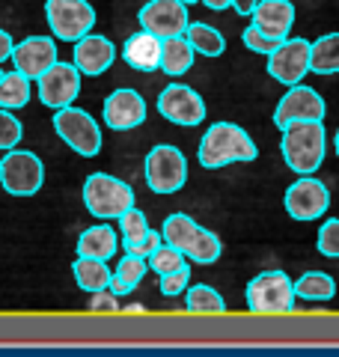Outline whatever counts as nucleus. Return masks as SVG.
<instances>
[{"label": "nucleus", "mask_w": 339, "mask_h": 357, "mask_svg": "<svg viewBox=\"0 0 339 357\" xmlns=\"http://www.w3.org/2000/svg\"><path fill=\"white\" fill-rule=\"evenodd\" d=\"M72 274H75L77 289H84V292H89V295L98 292V289H107L110 286V277H113L107 262L89 259V256H77L75 265H72Z\"/></svg>", "instance_id": "b1692460"}, {"label": "nucleus", "mask_w": 339, "mask_h": 357, "mask_svg": "<svg viewBox=\"0 0 339 357\" xmlns=\"http://www.w3.org/2000/svg\"><path fill=\"white\" fill-rule=\"evenodd\" d=\"M188 283H190V265L185 262L182 268H176V271L161 274V283H158V289H161L164 298H176V295L185 292Z\"/></svg>", "instance_id": "72a5a7b5"}, {"label": "nucleus", "mask_w": 339, "mask_h": 357, "mask_svg": "<svg viewBox=\"0 0 339 357\" xmlns=\"http://www.w3.org/2000/svg\"><path fill=\"white\" fill-rule=\"evenodd\" d=\"M0 185L9 197H33L45 185V164L30 149H9L0 158Z\"/></svg>", "instance_id": "423d86ee"}, {"label": "nucleus", "mask_w": 339, "mask_h": 357, "mask_svg": "<svg viewBox=\"0 0 339 357\" xmlns=\"http://www.w3.org/2000/svg\"><path fill=\"white\" fill-rule=\"evenodd\" d=\"M188 42L194 45V51L202 54V57H220L226 51V39L220 30H214L211 24H202V21H190L185 30Z\"/></svg>", "instance_id": "bb28decb"}, {"label": "nucleus", "mask_w": 339, "mask_h": 357, "mask_svg": "<svg viewBox=\"0 0 339 357\" xmlns=\"http://www.w3.org/2000/svg\"><path fill=\"white\" fill-rule=\"evenodd\" d=\"M161 236L167 244H173L176 250L185 253V259H190L194 265H211L220 259L223 244L214 232L202 229L199 223L185 215V211H176V215L164 218L161 223Z\"/></svg>", "instance_id": "7ed1b4c3"}, {"label": "nucleus", "mask_w": 339, "mask_h": 357, "mask_svg": "<svg viewBox=\"0 0 339 357\" xmlns=\"http://www.w3.org/2000/svg\"><path fill=\"white\" fill-rule=\"evenodd\" d=\"M0 77H3V72H0Z\"/></svg>", "instance_id": "c03bdc74"}, {"label": "nucleus", "mask_w": 339, "mask_h": 357, "mask_svg": "<svg viewBox=\"0 0 339 357\" xmlns=\"http://www.w3.org/2000/svg\"><path fill=\"white\" fill-rule=\"evenodd\" d=\"M105 126L113 131H131L146 122V98L137 93V89L119 86L105 98Z\"/></svg>", "instance_id": "dca6fc26"}, {"label": "nucleus", "mask_w": 339, "mask_h": 357, "mask_svg": "<svg viewBox=\"0 0 339 357\" xmlns=\"http://www.w3.org/2000/svg\"><path fill=\"white\" fill-rule=\"evenodd\" d=\"M253 24L282 42L295 27V6H292V0H259L253 9Z\"/></svg>", "instance_id": "6ab92c4d"}, {"label": "nucleus", "mask_w": 339, "mask_h": 357, "mask_svg": "<svg viewBox=\"0 0 339 357\" xmlns=\"http://www.w3.org/2000/svg\"><path fill=\"white\" fill-rule=\"evenodd\" d=\"M310 72L312 75H336L339 72V33H327V36H319L312 42Z\"/></svg>", "instance_id": "a878e982"}, {"label": "nucleus", "mask_w": 339, "mask_h": 357, "mask_svg": "<svg viewBox=\"0 0 339 357\" xmlns=\"http://www.w3.org/2000/svg\"><path fill=\"white\" fill-rule=\"evenodd\" d=\"M116 250H119V236H116V229L105 227V223L84 229L81 238H77V256H89V259L107 262Z\"/></svg>", "instance_id": "412c9836"}, {"label": "nucleus", "mask_w": 339, "mask_h": 357, "mask_svg": "<svg viewBox=\"0 0 339 357\" xmlns=\"http://www.w3.org/2000/svg\"><path fill=\"white\" fill-rule=\"evenodd\" d=\"M155 107L167 122L185 126V128H194L206 119V102H202V96L185 84H170L167 89H161Z\"/></svg>", "instance_id": "9b49d317"}, {"label": "nucleus", "mask_w": 339, "mask_h": 357, "mask_svg": "<svg viewBox=\"0 0 339 357\" xmlns=\"http://www.w3.org/2000/svg\"><path fill=\"white\" fill-rule=\"evenodd\" d=\"M113 60H116V45L107 36H101V33H86V36L75 42L72 63L81 69V75H89V77L105 75L113 66Z\"/></svg>", "instance_id": "f3484780"}, {"label": "nucleus", "mask_w": 339, "mask_h": 357, "mask_svg": "<svg viewBox=\"0 0 339 357\" xmlns=\"http://www.w3.org/2000/svg\"><path fill=\"white\" fill-rule=\"evenodd\" d=\"M36 86H39V102L45 107L60 110L66 105H75V98L81 96V69L75 63L56 60L51 69H45L36 77Z\"/></svg>", "instance_id": "9d476101"}, {"label": "nucleus", "mask_w": 339, "mask_h": 357, "mask_svg": "<svg viewBox=\"0 0 339 357\" xmlns=\"http://www.w3.org/2000/svg\"><path fill=\"white\" fill-rule=\"evenodd\" d=\"M21 134H24V128H21L18 116L13 114V110L0 107V152L15 149L21 143Z\"/></svg>", "instance_id": "2f4dec72"}, {"label": "nucleus", "mask_w": 339, "mask_h": 357, "mask_svg": "<svg viewBox=\"0 0 339 357\" xmlns=\"http://www.w3.org/2000/svg\"><path fill=\"white\" fill-rule=\"evenodd\" d=\"M188 182V161L170 143H158L146 155V185L152 194H176Z\"/></svg>", "instance_id": "1a4fd4ad"}, {"label": "nucleus", "mask_w": 339, "mask_h": 357, "mask_svg": "<svg viewBox=\"0 0 339 357\" xmlns=\"http://www.w3.org/2000/svg\"><path fill=\"white\" fill-rule=\"evenodd\" d=\"M84 206L96 220H116L134 206V188L107 173H89L84 182Z\"/></svg>", "instance_id": "39448f33"}, {"label": "nucleus", "mask_w": 339, "mask_h": 357, "mask_svg": "<svg viewBox=\"0 0 339 357\" xmlns=\"http://www.w3.org/2000/svg\"><path fill=\"white\" fill-rule=\"evenodd\" d=\"M146 268H149V262H146V259L126 253V256L119 259V265H116V271H113V277H110V292H113V295H119V298L131 295L134 289L140 286L143 277H146Z\"/></svg>", "instance_id": "5701e85b"}, {"label": "nucleus", "mask_w": 339, "mask_h": 357, "mask_svg": "<svg viewBox=\"0 0 339 357\" xmlns=\"http://www.w3.org/2000/svg\"><path fill=\"white\" fill-rule=\"evenodd\" d=\"M319 253L327 259H339V218H331L319 229Z\"/></svg>", "instance_id": "f704fd0d"}, {"label": "nucleus", "mask_w": 339, "mask_h": 357, "mask_svg": "<svg viewBox=\"0 0 339 357\" xmlns=\"http://www.w3.org/2000/svg\"><path fill=\"white\" fill-rule=\"evenodd\" d=\"M122 312H143L140 304H131V307H122Z\"/></svg>", "instance_id": "a19ab883"}, {"label": "nucleus", "mask_w": 339, "mask_h": 357, "mask_svg": "<svg viewBox=\"0 0 339 357\" xmlns=\"http://www.w3.org/2000/svg\"><path fill=\"white\" fill-rule=\"evenodd\" d=\"M13 63L21 75H27L30 81H36L45 69H51L56 63V45L51 36H27L24 42H15Z\"/></svg>", "instance_id": "a211bd4d"}, {"label": "nucleus", "mask_w": 339, "mask_h": 357, "mask_svg": "<svg viewBox=\"0 0 339 357\" xmlns=\"http://www.w3.org/2000/svg\"><path fill=\"white\" fill-rule=\"evenodd\" d=\"M259 0H232V9L239 15H253V9H256Z\"/></svg>", "instance_id": "58836bf2"}, {"label": "nucleus", "mask_w": 339, "mask_h": 357, "mask_svg": "<svg viewBox=\"0 0 339 357\" xmlns=\"http://www.w3.org/2000/svg\"><path fill=\"white\" fill-rule=\"evenodd\" d=\"M256 158L259 149L253 137L235 122H214V126H209L197 149V161L206 170H220V167L229 164H250Z\"/></svg>", "instance_id": "f257e3e1"}, {"label": "nucleus", "mask_w": 339, "mask_h": 357, "mask_svg": "<svg viewBox=\"0 0 339 357\" xmlns=\"http://www.w3.org/2000/svg\"><path fill=\"white\" fill-rule=\"evenodd\" d=\"M185 307H188V312H199V316H220V312H226V301L218 289L197 283V286L188 289Z\"/></svg>", "instance_id": "c85d7f7f"}, {"label": "nucleus", "mask_w": 339, "mask_h": 357, "mask_svg": "<svg viewBox=\"0 0 339 357\" xmlns=\"http://www.w3.org/2000/svg\"><path fill=\"white\" fill-rule=\"evenodd\" d=\"M333 146H336V155H339V128H336V140H333Z\"/></svg>", "instance_id": "79ce46f5"}, {"label": "nucleus", "mask_w": 339, "mask_h": 357, "mask_svg": "<svg viewBox=\"0 0 339 357\" xmlns=\"http://www.w3.org/2000/svg\"><path fill=\"white\" fill-rule=\"evenodd\" d=\"M30 84H33L30 77L21 75L18 69L15 72H3V77H0V107H6V110L27 107L30 96H33Z\"/></svg>", "instance_id": "393cba45"}, {"label": "nucleus", "mask_w": 339, "mask_h": 357, "mask_svg": "<svg viewBox=\"0 0 339 357\" xmlns=\"http://www.w3.org/2000/svg\"><path fill=\"white\" fill-rule=\"evenodd\" d=\"M164 244V236L161 232H155V229H149L146 236L140 238V241H134V244H126V253H131V256H140V259H149V256L161 248Z\"/></svg>", "instance_id": "c9c22d12"}, {"label": "nucleus", "mask_w": 339, "mask_h": 357, "mask_svg": "<svg viewBox=\"0 0 339 357\" xmlns=\"http://www.w3.org/2000/svg\"><path fill=\"white\" fill-rule=\"evenodd\" d=\"M282 206H286L292 220L310 223V220H319L327 211V206H331V191H327V185L319 182V178L303 176L295 185H289Z\"/></svg>", "instance_id": "ddd939ff"}, {"label": "nucleus", "mask_w": 339, "mask_h": 357, "mask_svg": "<svg viewBox=\"0 0 339 357\" xmlns=\"http://www.w3.org/2000/svg\"><path fill=\"white\" fill-rule=\"evenodd\" d=\"M146 262H149L152 271L161 277V274H170V271H176V268H182L188 259H185V253H182V250H176L173 244H167V241H164L161 248H158Z\"/></svg>", "instance_id": "7c9ffc66"}, {"label": "nucleus", "mask_w": 339, "mask_h": 357, "mask_svg": "<svg viewBox=\"0 0 339 357\" xmlns=\"http://www.w3.org/2000/svg\"><path fill=\"white\" fill-rule=\"evenodd\" d=\"M137 21L143 30L155 33L161 39H170V36H182L188 30L190 18H188V6L182 0H149L140 13H137Z\"/></svg>", "instance_id": "4468645a"}, {"label": "nucleus", "mask_w": 339, "mask_h": 357, "mask_svg": "<svg viewBox=\"0 0 339 357\" xmlns=\"http://www.w3.org/2000/svg\"><path fill=\"white\" fill-rule=\"evenodd\" d=\"M247 310L256 316H286L295 310V283L286 271H265L247 283Z\"/></svg>", "instance_id": "20e7f679"}, {"label": "nucleus", "mask_w": 339, "mask_h": 357, "mask_svg": "<svg viewBox=\"0 0 339 357\" xmlns=\"http://www.w3.org/2000/svg\"><path fill=\"white\" fill-rule=\"evenodd\" d=\"M327 107H324V98L315 93L312 86H303V84H295L286 89V96L277 102L274 107V126L282 131L289 122L295 119H324Z\"/></svg>", "instance_id": "2eb2a0df"}, {"label": "nucleus", "mask_w": 339, "mask_h": 357, "mask_svg": "<svg viewBox=\"0 0 339 357\" xmlns=\"http://www.w3.org/2000/svg\"><path fill=\"white\" fill-rule=\"evenodd\" d=\"M211 13H223V9H232V0H202Z\"/></svg>", "instance_id": "ea45409f"}, {"label": "nucleus", "mask_w": 339, "mask_h": 357, "mask_svg": "<svg viewBox=\"0 0 339 357\" xmlns=\"http://www.w3.org/2000/svg\"><path fill=\"white\" fill-rule=\"evenodd\" d=\"M241 42H244V48L247 51H253V54H274L277 51V45H280V39H274V36H268V33H262L256 24H250L244 33H241Z\"/></svg>", "instance_id": "473e14b6"}, {"label": "nucleus", "mask_w": 339, "mask_h": 357, "mask_svg": "<svg viewBox=\"0 0 339 357\" xmlns=\"http://www.w3.org/2000/svg\"><path fill=\"white\" fill-rule=\"evenodd\" d=\"M295 295L303 301H331L336 295V280L324 271H307L295 280Z\"/></svg>", "instance_id": "cd10ccee"}, {"label": "nucleus", "mask_w": 339, "mask_h": 357, "mask_svg": "<svg viewBox=\"0 0 339 357\" xmlns=\"http://www.w3.org/2000/svg\"><path fill=\"white\" fill-rule=\"evenodd\" d=\"M116 220H119V229H122V244H134V241H140L146 232H149V220H146L143 211L134 208V206L122 211Z\"/></svg>", "instance_id": "c756f323"}, {"label": "nucleus", "mask_w": 339, "mask_h": 357, "mask_svg": "<svg viewBox=\"0 0 339 357\" xmlns=\"http://www.w3.org/2000/svg\"><path fill=\"white\" fill-rule=\"evenodd\" d=\"M282 161L292 173L298 176H312L324 161L327 152V131L322 119H295L282 128L280 140Z\"/></svg>", "instance_id": "f03ea898"}, {"label": "nucleus", "mask_w": 339, "mask_h": 357, "mask_svg": "<svg viewBox=\"0 0 339 357\" xmlns=\"http://www.w3.org/2000/svg\"><path fill=\"white\" fill-rule=\"evenodd\" d=\"M122 304H119V295L110 292L107 289H98V292H93V298H89V312H119Z\"/></svg>", "instance_id": "e433bc0d"}, {"label": "nucleus", "mask_w": 339, "mask_h": 357, "mask_svg": "<svg viewBox=\"0 0 339 357\" xmlns=\"http://www.w3.org/2000/svg\"><path fill=\"white\" fill-rule=\"evenodd\" d=\"M161 45H164L161 36H155L149 30H140L134 36H128L126 48H122V57H126V63L134 72H155V69H161Z\"/></svg>", "instance_id": "aec40b11"}, {"label": "nucleus", "mask_w": 339, "mask_h": 357, "mask_svg": "<svg viewBox=\"0 0 339 357\" xmlns=\"http://www.w3.org/2000/svg\"><path fill=\"white\" fill-rule=\"evenodd\" d=\"M310 54H312V42L282 39L277 45V51L268 54V75L286 86H295L310 72Z\"/></svg>", "instance_id": "f8f14e48"}, {"label": "nucleus", "mask_w": 339, "mask_h": 357, "mask_svg": "<svg viewBox=\"0 0 339 357\" xmlns=\"http://www.w3.org/2000/svg\"><path fill=\"white\" fill-rule=\"evenodd\" d=\"M182 3H185V6H194V3H199V0H182Z\"/></svg>", "instance_id": "37998d69"}, {"label": "nucleus", "mask_w": 339, "mask_h": 357, "mask_svg": "<svg viewBox=\"0 0 339 357\" xmlns=\"http://www.w3.org/2000/svg\"><path fill=\"white\" fill-rule=\"evenodd\" d=\"M194 57H197V51H194V45L188 42L185 33L182 36H170L161 45V72L170 77L185 75V72H190V66H194Z\"/></svg>", "instance_id": "4be33fe9"}, {"label": "nucleus", "mask_w": 339, "mask_h": 357, "mask_svg": "<svg viewBox=\"0 0 339 357\" xmlns=\"http://www.w3.org/2000/svg\"><path fill=\"white\" fill-rule=\"evenodd\" d=\"M45 18L60 42H77L96 27V9L89 0H45Z\"/></svg>", "instance_id": "6e6552de"}, {"label": "nucleus", "mask_w": 339, "mask_h": 357, "mask_svg": "<svg viewBox=\"0 0 339 357\" xmlns=\"http://www.w3.org/2000/svg\"><path fill=\"white\" fill-rule=\"evenodd\" d=\"M13 48H15L13 36H9L6 30H0V63H3V60H13Z\"/></svg>", "instance_id": "4c0bfd02"}, {"label": "nucleus", "mask_w": 339, "mask_h": 357, "mask_svg": "<svg viewBox=\"0 0 339 357\" xmlns=\"http://www.w3.org/2000/svg\"><path fill=\"white\" fill-rule=\"evenodd\" d=\"M54 131L69 149H75L81 158H96L101 152V131L98 122L81 107L66 105L54 114Z\"/></svg>", "instance_id": "0eeeda50"}]
</instances>
